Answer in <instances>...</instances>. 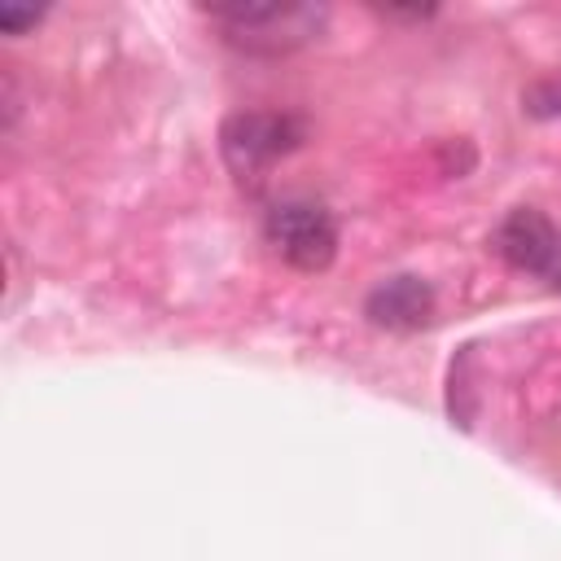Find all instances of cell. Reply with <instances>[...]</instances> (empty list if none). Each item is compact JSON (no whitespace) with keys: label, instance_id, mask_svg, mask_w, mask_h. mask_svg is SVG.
<instances>
[{"label":"cell","instance_id":"1","mask_svg":"<svg viewBox=\"0 0 561 561\" xmlns=\"http://www.w3.org/2000/svg\"><path fill=\"white\" fill-rule=\"evenodd\" d=\"M324 4H245V9H215L210 22L224 31V44L250 57H285L311 44L324 31Z\"/></svg>","mask_w":561,"mask_h":561},{"label":"cell","instance_id":"2","mask_svg":"<svg viewBox=\"0 0 561 561\" xmlns=\"http://www.w3.org/2000/svg\"><path fill=\"white\" fill-rule=\"evenodd\" d=\"M302 136H307L302 118H294L285 110H241L219 127V149H224L228 171L241 184L245 180L254 184V180H263V171L272 162L294 153L302 145Z\"/></svg>","mask_w":561,"mask_h":561},{"label":"cell","instance_id":"3","mask_svg":"<svg viewBox=\"0 0 561 561\" xmlns=\"http://www.w3.org/2000/svg\"><path fill=\"white\" fill-rule=\"evenodd\" d=\"M263 232L272 241V250L298 267V272H324L337 254V224L333 215L311 202V197H285L267 210Z\"/></svg>","mask_w":561,"mask_h":561},{"label":"cell","instance_id":"4","mask_svg":"<svg viewBox=\"0 0 561 561\" xmlns=\"http://www.w3.org/2000/svg\"><path fill=\"white\" fill-rule=\"evenodd\" d=\"M491 245L508 267H517L543 285H561V228L543 210H535V206L508 210L500 219Z\"/></svg>","mask_w":561,"mask_h":561},{"label":"cell","instance_id":"5","mask_svg":"<svg viewBox=\"0 0 561 561\" xmlns=\"http://www.w3.org/2000/svg\"><path fill=\"white\" fill-rule=\"evenodd\" d=\"M368 320L394 333H412L434 316V289L421 276H390L381 285H373L368 302H364Z\"/></svg>","mask_w":561,"mask_h":561},{"label":"cell","instance_id":"6","mask_svg":"<svg viewBox=\"0 0 561 561\" xmlns=\"http://www.w3.org/2000/svg\"><path fill=\"white\" fill-rule=\"evenodd\" d=\"M44 18V9H0V31H22V26H35Z\"/></svg>","mask_w":561,"mask_h":561}]
</instances>
